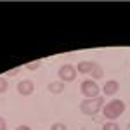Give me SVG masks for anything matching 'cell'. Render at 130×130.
I'll use <instances>...</instances> for the list:
<instances>
[{
	"mask_svg": "<svg viewBox=\"0 0 130 130\" xmlns=\"http://www.w3.org/2000/svg\"><path fill=\"white\" fill-rule=\"evenodd\" d=\"M123 113H125V102L121 99H111L109 102H106L104 108H102V115L109 121L118 120Z\"/></svg>",
	"mask_w": 130,
	"mask_h": 130,
	"instance_id": "1",
	"label": "cell"
},
{
	"mask_svg": "<svg viewBox=\"0 0 130 130\" xmlns=\"http://www.w3.org/2000/svg\"><path fill=\"white\" fill-rule=\"evenodd\" d=\"M102 108H104V99L101 95L94 99H83L80 102V111L85 116H95Z\"/></svg>",
	"mask_w": 130,
	"mask_h": 130,
	"instance_id": "2",
	"label": "cell"
},
{
	"mask_svg": "<svg viewBox=\"0 0 130 130\" xmlns=\"http://www.w3.org/2000/svg\"><path fill=\"white\" fill-rule=\"evenodd\" d=\"M80 92L83 94L85 99H94L101 95V89L95 80H83L80 85Z\"/></svg>",
	"mask_w": 130,
	"mask_h": 130,
	"instance_id": "3",
	"label": "cell"
},
{
	"mask_svg": "<svg viewBox=\"0 0 130 130\" xmlns=\"http://www.w3.org/2000/svg\"><path fill=\"white\" fill-rule=\"evenodd\" d=\"M76 75L78 71L73 64H62L59 70H57V78H59L62 83H68V82L76 80Z\"/></svg>",
	"mask_w": 130,
	"mask_h": 130,
	"instance_id": "4",
	"label": "cell"
},
{
	"mask_svg": "<svg viewBox=\"0 0 130 130\" xmlns=\"http://www.w3.org/2000/svg\"><path fill=\"white\" fill-rule=\"evenodd\" d=\"M35 92V83H33V80H21L19 83H18V94L19 95H31Z\"/></svg>",
	"mask_w": 130,
	"mask_h": 130,
	"instance_id": "5",
	"label": "cell"
},
{
	"mask_svg": "<svg viewBox=\"0 0 130 130\" xmlns=\"http://www.w3.org/2000/svg\"><path fill=\"white\" fill-rule=\"evenodd\" d=\"M120 90V82L118 80H108L102 85V94L104 95H115Z\"/></svg>",
	"mask_w": 130,
	"mask_h": 130,
	"instance_id": "6",
	"label": "cell"
},
{
	"mask_svg": "<svg viewBox=\"0 0 130 130\" xmlns=\"http://www.w3.org/2000/svg\"><path fill=\"white\" fill-rule=\"evenodd\" d=\"M95 61H80L78 64H76V71L82 73V75H90L92 70L95 68Z\"/></svg>",
	"mask_w": 130,
	"mask_h": 130,
	"instance_id": "7",
	"label": "cell"
},
{
	"mask_svg": "<svg viewBox=\"0 0 130 130\" xmlns=\"http://www.w3.org/2000/svg\"><path fill=\"white\" fill-rule=\"evenodd\" d=\"M47 90H49L50 94H62V92H64V83L61 80L50 82L49 85H47Z\"/></svg>",
	"mask_w": 130,
	"mask_h": 130,
	"instance_id": "8",
	"label": "cell"
},
{
	"mask_svg": "<svg viewBox=\"0 0 130 130\" xmlns=\"http://www.w3.org/2000/svg\"><path fill=\"white\" fill-rule=\"evenodd\" d=\"M92 78L94 80H99V78H102V75H104V70H102V66H99V64H95V68L92 70Z\"/></svg>",
	"mask_w": 130,
	"mask_h": 130,
	"instance_id": "9",
	"label": "cell"
},
{
	"mask_svg": "<svg viewBox=\"0 0 130 130\" xmlns=\"http://www.w3.org/2000/svg\"><path fill=\"white\" fill-rule=\"evenodd\" d=\"M24 66H26V70H28V71H37V70L42 66V61H40V59L31 61V62H28V64H24Z\"/></svg>",
	"mask_w": 130,
	"mask_h": 130,
	"instance_id": "10",
	"label": "cell"
},
{
	"mask_svg": "<svg viewBox=\"0 0 130 130\" xmlns=\"http://www.w3.org/2000/svg\"><path fill=\"white\" fill-rule=\"evenodd\" d=\"M9 90V80L5 76H0V94H5Z\"/></svg>",
	"mask_w": 130,
	"mask_h": 130,
	"instance_id": "11",
	"label": "cell"
},
{
	"mask_svg": "<svg viewBox=\"0 0 130 130\" xmlns=\"http://www.w3.org/2000/svg\"><path fill=\"white\" fill-rule=\"evenodd\" d=\"M102 130H120V125L116 121H106L102 125Z\"/></svg>",
	"mask_w": 130,
	"mask_h": 130,
	"instance_id": "12",
	"label": "cell"
},
{
	"mask_svg": "<svg viewBox=\"0 0 130 130\" xmlns=\"http://www.w3.org/2000/svg\"><path fill=\"white\" fill-rule=\"evenodd\" d=\"M50 130H68V127H66L62 121H56V123H52Z\"/></svg>",
	"mask_w": 130,
	"mask_h": 130,
	"instance_id": "13",
	"label": "cell"
},
{
	"mask_svg": "<svg viewBox=\"0 0 130 130\" xmlns=\"http://www.w3.org/2000/svg\"><path fill=\"white\" fill-rule=\"evenodd\" d=\"M0 130H7V121H5V118H2V116H0Z\"/></svg>",
	"mask_w": 130,
	"mask_h": 130,
	"instance_id": "14",
	"label": "cell"
},
{
	"mask_svg": "<svg viewBox=\"0 0 130 130\" xmlns=\"http://www.w3.org/2000/svg\"><path fill=\"white\" fill-rule=\"evenodd\" d=\"M14 130H31V128L28 127V125H19V127H16Z\"/></svg>",
	"mask_w": 130,
	"mask_h": 130,
	"instance_id": "15",
	"label": "cell"
},
{
	"mask_svg": "<svg viewBox=\"0 0 130 130\" xmlns=\"http://www.w3.org/2000/svg\"><path fill=\"white\" fill-rule=\"evenodd\" d=\"M128 130H130V127H128Z\"/></svg>",
	"mask_w": 130,
	"mask_h": 130,
	"instance_id": "16",
	"label": "cell"
}]
</instances>
